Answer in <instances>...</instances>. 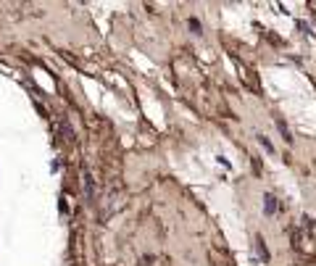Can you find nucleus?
Listing matches in <instances>:
<instances>
[{
  "mask_svg": "<svg viewBox=\"0 0 316 266\" xmlns=\"http://www.w3.org/2000/svg\"><path fill=\"white\" fill-rule=\"evenodd\" d=\"M292 248H295L300 256L314 258L316 256V240H314V234L306 232V230H295V232H292Z\"/></svg>",
  "mask_w": 316,
  "mask_h": 266,
  "instance_id": "obj_1",
  "label": "nucleus"
},
{
  "mask_svg": "<svg viewBox=\"0 0 316 266\" xmlns=\"http://www.w3.org/2000/svg\"><path fill=\"white\" fill-rule=\"evenodd\" d=\"M208 261L211 266H235V258L221 248H208Z\"/></svg>",
  "mask_w": 316,
  "mask_h": 266,
  "instance_id": "obj_2",
  "label": "nucleus"
},
{
  "mask_svg": "<svg viewBox=\"0 0 316 266\" xmlns=\"http://www.w3.org/2000/svg\"><path fill=\"white\" fill-rule=\"evenodd\" d=\"M232 61H235L237 69H240V77H243L245 85H248L250 90H256V93H261V85H258V77H256V74H250V71H248V66H245L240 58H235V56H232Z\"/></svg>",
  "mask_w": 316,
  "mask_h": 266,
  "instance_id": "obj_3",
  "label": "nucleus"
},
{
  "mask_svg": "<svg viewBox=\"0 0 316 266\" xmlns=\"http://www.w3.org/2000/svg\"><path fill=\"white\" fill-rule=\"evenodd\" d=\"M274 124H277V129H280V134L284 137V142H292V132H290V127L284 124L282 119H274Z\"/></svg>",
  "mask_w": 316,
  "mask_h": 266,
  "instance_id": "obj_4",
  "label": "nucleus"
},
{
  "mask_svg": "<svg viewBox=\"0 0 316 266\" xmlns=\"http://www.w3.org/2000/svg\"><path fill=\"white\" fill-rule=\"evenodd\" d=\"M84 193H87V200L95 198V185H92V177H90L87 171H84Z\"/></svg>",
  "mask_w": 316,
  "mask_h": 266,
  "instance_id": "obj_5",
  "label": "nucleus"
},
{
  "mask_svg": "<svg viewBox=\"0 0 316 266\" xmlns=\"http://www.w3.org/2000/svg\"><path fill=\"white\" fill-rule=\"evenodd\" d=\"M256 248H258L261 258H264V261H269V250H266V245H264V237H261V234H256Z\"/></svg>",
  "mask_w": 316,
  "mask_h": 266,
  "instance_id": "obj_6",
  "label": "nucleus"
},
{
  "mask_svg": "<svg viewBox=\"0 0 316 266\" xmlns=\"http://www.w3.org/2000/svg\"><path fill=\"white\" fill-rule=\"evenodd\" d=\"M264 200H266V214H274L277 211V198L269 193V195H264Z\"/></svg>",
  "mask_w": 316,
  "mask_h": 266,
  "instance_id": "obj_7",
  "label": "nucleus"
},
{
  "mask_svg": "<svg viewBox=\"0 0 316 266\" xmlns=\"http://www.w3.org/2000/svg\"><path fill=\"white\" fill-rule=\"evenodd\" d=\"M258 142H261V145H264V148L269 150V153H274V145H272V142H269V140L264 137V134H258Z\"/></svg>",
  "mask_w": 316,
  "mask_h": 266,
  "instance_id": "obj_8",
  "label": "nucleus"
},
{
  "mask_svg": "<svg viewBox=\"0 0 316 266\" xmlns=\"http://www.w3.org/2000/svg\"><path fill=\"white\" fill-rule=\"evenodd\" d=\"M190 29H192L195 34H200V21H198V19H190Z\"/></svg>",
  "mask_w": 316,
  "mask_h": 266,
  "instance_id": "obj_9",
  "label": "nucleus"
},
{
  "mask_svg": "<svg viewBox=\"0 0 316 266\" xmlns=\"http://www.w3.org/2000/svg\"><path fill=\"white\" fill-rule=\"evenodd\" d=\"M253 169H256V174H261V171H264V169H261V161H258V156H253Z\"/></svg>",
  "mask_w": 316,
  "mask_h": 266,
  "instance_id": "obj_10",
  "label": "nucleus"
}]
</instances>
